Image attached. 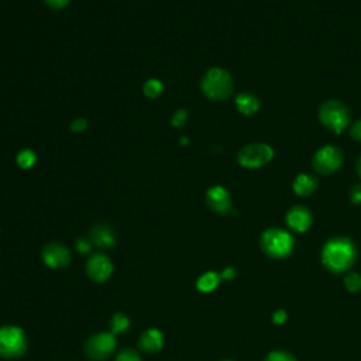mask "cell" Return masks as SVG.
Instances as JSON below:
<instances>
[{"label": "cell", "mask_w": 361, "mask_h": 361, "mask_svg": "<svg viewBox=\"0 0 361 361\" xmlns=\"http://www.w3.org/2000/svg\"><path fill=\"white\" fill-rule=\"evenodd\" d=\"M220 275H222V278H224V279H233L234 275H236V271H234L233 268H226Z\"/></svg>", "instance_id": "cell-31"}, {"label": "cell", "mask_w": 361, "mask_h": 361, "mask_svg": "<svg viewBox=\"0 0 361 361\" xmlns=\"http://www.w3.org/2000/svg\"><path fill=\"white\" fill-rule=\"evenodd\" d=\"M89 240H91V243L94 246H96L98 248H102V250L112 248L116 244L115 233H113V230L108 224H96V226H94L91 229Z\"/></svg>", "instance_id": "cell-13"}, {"label": "cell", "mask_w": 361, "mask_h": 361, "mask_svg": "<svg viewBox=\"0 0 361 361\" xmlns=\"http://www.w3.org/2000/svg\"><path fill=\"white\" fill-rule=\"evenodd\" d=\"M286 224L296 233L306 232L312 224V215L305 206H293L286 213Z\"/></svg>", "instance_id": "cell-12"}, {"label": "cell", "mask_w": 361, "mask_h": 361, "mask_svg": "<svg viewBox=\"0 0 361 361\" xmlns=\"http://www.w3.org/2000/svg\"><path fill=\"white\" fill-rule=\"evenodd\" d=\"M355 170H357V174H358V177H360V179H361V156L357 158V163H355Z\"/></svg>", "instance_id": "cell-32"}, {"label": "cell", "mask_w": 361, "mask_h": 361, "mask_svg": "<svg viewBox=\"0 0 361 361\" xmlns=\"http://www.w3.org/2000/svg\"><path fill=\"white\" fill-rule=\"evenodd\" d=\"M116 361H141V357L136 350L125 348L118 354Z\"/></svg>", "instance_id": "cell-23"}, {"label": "cell", "mask_w": 361, "mask_h": 361, "mask_svg": "<svg viewBox=\"0 0 361 361\" xmlns=\"http://www.w3.org/2000/svg\"><path fill=\"white\" fill-rule=\"evenodd\" d=\"M274 157V150L262 143H254L243 147L239 151L237 161L244 168H261L267 165Z\"/></svg>", "instance_id": "cell-7"}, {"label": "cell", "mask_w": 361, "mask_h": 361, "mask_svg": "<svg viewBox=\"0 0 361 361\" xmlns=\"http://www.w3.org/2000/svg\"><path fill=\"white\" fill-rule=\"evenodd\" d=\"M34 163H36V154L32 150H23L18 154L19 167H22L25 170H29L34 165Z\"/></svg>", "instance_id": "cell-21"}, {"label": "cell", "mask_w": 361, "mask_h": 361, "mask_svg": "<svg viewBox=\"0 0 361 361\" xmlns=\"http://www.w3.org/2000/svg\"><path fill=\"white\" fill-rule=\"evenodd\" d=\"M223 361H233V360H223Z\"/></svg>", "instance_id": "cell-33"}, {"label": "cell", "mask_w": 361, "mask_h": 361, "mask_svg": "<svg viewBox=\"0 0 361 361\" xmlns=\"http://www.w3.org/2000/svg\"><path fill=\"white\" fill-rule=\"evenodd\" d=\"M262 251L271 258H285L293 250L292 236L282 229H267L260 237Z\"/></svg>", "instance_id": "cell-4"}, {"label": "cell", "mask_w": 361, "mask_h": 361, "mask_svg": "<svg viewBox=\"0 0 361 361\" xmlns=\"http://www.w3.org/2000/svg\"><path fill=\"white\" fill-rule=\"evenodd\" d=\"M164 346V334L158 329L146 330L139 340V348L144 353H156Z\"/></svg>", "instance_id": "cell-14"}, {"label": "cell", "mask_w": 361, "mask_h": 361, "mask_svg": "<svg viewBox=\"0 0 361 361\" xmlns=\"http://www.w3.org/2000/svg\"><path fill=\"white\" fill-rule=\"evenodd\" d=\"M220 279H222V275H220V274H217V272H215V271H209V272L203 274V275L198 279L196 286H198V289H199L201 292L208 293V292L215 291V289L219 286Z\"/></svg>", "instance_id": "cell-17"}, {"label": "cell", "mask_w": 361, "mask_h": 361, "mask_svg": "<svg viewBox=\"0 0 361 361\" xmlns=\"http://www.w3.org/2000/svg\"><path fill=\"white\" fill-rule=\"evenodd\" d=\"M350 199L354 205H361V184H355L351 186Z\"/></svg>", "instance_id": "cell-26"}, {"label": "cell", "mask_w": 361, "mask_h": 361, "mask_svg": "<svg viewBox=\"0 0 361 361\" xmlns=\"http://www.w3.org/2000/svg\"><path fill=\"white\" fill-rule=\"evenodd\" d=\"M75 248H77V251L80 254H88L91 251V248H92V243H91V240L82 237V239H78L75 241Z\"/></svg>", "instance_id": "cell-24"}, {"label": "cell", "mask_w": 361, "mask_h": 361, "mask_svg": "<svg viewBox=\"0 0 361 361\" xmlns=\"http://www.w3.org/2000/svg\"><path fill=\"white\" fill-rule=\"evenodd\" d=\"M350 136L353 137V140L361 143V120H357L351 129H350Z\"/></svg>", "instance_id": "cell-28"}, {"label": "cell", "mask_w": 361, "mask_h": 361, "mask_svg": "<svg viewBox=\"0 0 361 361\" xmlns=\"http://www.w3.org/2000/svg\"><path fill=\"white\" fill-rule=\"evenodd\" d=\"M130 319L125 313H116L110 319V333L112 334H123L130 329Z\"/></svg>", "instance_id": "cell-18"}, {"label": "cell", "mask_w": 361, "mask_h": 361, "mask_svg": "<svg viewBox=\"0 0 361 361\" xmlns=\"http://www.w3.org/2000/svg\"><path fill=\"white\" fill-rule=\"evenodd\" d=\"M316 188L317 178L312 174H299L292 184V189L298 196H309L316 191Z\"/></svg>", "instance_id": "cell-15"}, {"label": "cell", "mask_w": 361, "mask_h": 361, "mask_svg": "<svg viewBox=\"0 0 361 361\" xmlns=\"http://www.w3.org/2000/svg\"><path fill=\"white\" fill-rule=\"evenodd\" d=\"M118 346L115 334L99 331L92 334L85 343V354L94 361H103L110 357Z\"/></svg>", "instance_id": "cell-6"}, {"label": "cell", "mask_w": 361, "mask_h": 361, "mask_svg": "<svg viewBox=\"0 0 361 361\" xmlns=\"http://www.w3.org/2000/svg\"><path fill=\"white\" fill-rule=\"evenodd\" d=\"M186 120H188V112L184 110V109H181V110H178V112L172 116V126H175V127H182V126L186 123Z\"/></svg>", "instance_id": "cell-25"}, {"label": "cell", "mask_w": 361, "mask_h": 361, "mask_svg": "<svg viewBox=\"0 0 361 361\" xmlns=\"http://www.w3.org/2000/svg\"><path fill=\"white\" fill-rule=\"evenodd\" d=\"M46 4L53 9H63L70 4V0H46Z\"/></svg>", "instance_id": "cell-30"}, {"label": "cell", "mask_w": 361, "mask_h": 361, "mask_svg": "<svg viewBox=\"0 0 361 361\" xmlns=\"http://www.w3.org/2000/svg\"><path fill=\"white\" fill-rule=\"evenodd\" d=\"M264 361H296L293 355H291L289 353L286 351H282V350H275V351H271Z\"/></svg>", "instance_id": "cell-22"}, {"label": "cell", "mask_w": 361, "mask_h": 361, "mask_svg": "<svg viewBox=\"0 0 361 361\" xmlns=\"http://www.w3.org/2000/svg\"><path fill=\"white\" fill-rule=\"evenodd\" d=\"M286 319H288V315H286V312L282 310V309L277 310V312L272 315V322H274V324H278V326L284 324V323L286 322Z\"/></svg>", "instance_id": "cell-29"}, {"label": "cell", "mask_w": 361, "mask_h": 361, "mask_svg": "<svg viewBox=\"0 0 361 361\" xmlns=\"http://www.w3.org/2000/svg\"><path fill=\"white\" fill-rule=\"evenodd\" d=\"M43 261L47 267L58 270L65 268L71 261V253L67 246L61 243H50L42 251Z\"/></svg>", "instance_id": "cell-9"}, {"label": "cell", "mask_w": 361, "mask_h": 361, "mask_svg": "<svg viewBox=\"0 0 361 361\" xmlns=\"http://www.w3.org/2000/svg\"><path fill=\"white\" fill-rule=\"evenodd\" d=\"M319 120L334 134H341L350 123V112L344 103L327 101L319 108Z\"/></svg>", "instance_id": "cell-5"}, {"label": "cell", "mask_w": 361, "mask_h": 361, "mask_svg": "<svg viewBox=\"0 0 361 361\" xmlns=\"http://www.w3.org/2000/svg\"><path fill=\"white\" fill-rule=\"evenodd\" d=\"M343 164V153L334 146H324L316 151L312 160L313 170L320 175L336 172Z\"/></svg>", "instance_id": "cell-8"}, {"label": "cell", "mask_w": 361, "mask_h": 361, "mask_svg": "<svg viewBox=\"0 0 361 361\" xmlns=\"http://www.w3.org/2000/svg\"><path fill=\"white\" fill-rule=\"evenodd\" d=\"M236 106L241 115L253 116L260 109V101L255 95L244 92L236 98Z\"/></svg>", "instance_id": "cell-16"}, {"label": "cell", "mask_w": 361, "mask_h": 361, "mask_svg": "<svg viewBox=\"0 0 361 361\" xmlns=\"http://www.w3.org/2000/svg\"><path fill=\"white\" fill-rule=\"evenodd\" d=\"M87 272L95 282H105L113 272V264L110 258L102 253L94 254L87 262Z\"/></svg>", "instance_id": "cell-10"}, {"label": "cell", "mask_w": 361, "mask_h": 361, "mask_svg": "<svg viewBox=\"0 0 361 361\" xmlns=\"http://www.w3.org/2000/svg\"><path fill=\"white\" fill-rule=\"evenodd\" d=\"M87 127H88V122L85 119H77L71 123V130L74 133H82L87 130Z\"/></svg>", "instance_id": "cell-27"}, {"label": "cell", "mask_w": 361, "mask_h": 361, "mask_svg": "<svg viewBox=\"0 0 361 361\" xmlns=\"http://www.w3.org/2000/svg\"><path fill=\"white\" fill-rule=\"evenodd\" d=\"M206 203L213 212H216L219 215H226L232 209V198H230L229 192L223 186H219V185L212 186L206 192Z\"/></svg>", "instance_id": "cell-11"}, {"label": "cell", "mask_w": 361, "mask_h": 361, "mask_svg": "<svg viewBox=\"0 0 361 361\" xmlns=\"http://www.w3.org/2000/svg\"><path fill=\"white\" fill-rule=\"evenodd\" d=\"M344 286L348 292H358L361 289V275L357 272H348L344 278Z\"/></svg>", "instance_id": "cell-20"}, {"label": "cell", "mask_w": 361, "mask_h": 361, "mask_svg": "<svg viewBox=\"0 0 361 361\" xmlns=\"http://www.w3.org/2000/svg\"><path fill=\"white\" fill-rule=\"evenodd\" d=\"M29 347L25 330L19 326L0 327V357L15 360L22 357Z\"/></svg>", "instance_id": "cell-3"}, {"label": "cell", "mask_w": 361, "mask_h": 361, "mask_svg": "<svg viewBox=\"0 0 361 361\" xmlns=\"http://www.w3.org/2000/svg\"><path fill=\"white\" fill-rule=\"evenodd\" d=\"M201 88L206 98L212 101H224L233 92V80L227 71L212 68L205 74Z\"/></svg>", "instance_id": "cell-2"}, {"label": "cell", "mask_w": 361, "mask_h": 361, "mask_svg": "<svg viewBox=\"0 0 361 361\" xmlns=\"http://www.w3.org/2000/svg\"><path fill=\"white\" fill-rule=\"evenodd\" d=\"M355 255V247L348 239L336 237L323 246L322 262L329 271L340 274L353 265Z\"/></svg>", "instance_id": "cell-1"}, {"label": "cell", "mask_w": 361, "mask_h": 361, "mask_svg": "<svg viewBox=\"0 0 361 361\" xmlns=\"http://www.w3.org/2000/svg\"><path fill=\"white\" fill-rule=\"evenodd\" d=\"M163 89H164V87H163V84L158 80L147 81L144 84V88H143V91H144L147 98H158L161 95Z\"/></svg>", "instance_id": "cell-19"}]
</instances>
